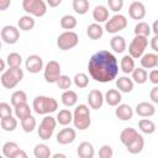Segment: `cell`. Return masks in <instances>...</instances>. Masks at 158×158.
<instances>
[{
    "label": "cell",
    "mask_w": 158,
    "mask_h": 158,
    "mask_svg": "<svg viewBox=\"0 0 158 158\" xmlns=\"http://www.w3.org/2000/svg\"><path fill=\"white\" fill-rule=\"evenodd\" d=\"M88 69L94 80L107 83L114 80L118 73L117 59L109 51H99L90 57Z\"/></svg>",
    "instance_id": "obj_1"
},
{
    "label": "cell",
    "mask_w": 158,
    "mask_h": 158,
    "mask_svg": "<svg viewBox=\"0 0 158 158\" xmlns=\"http://www.w3.org/2000/svg\"><path fill=\"white\" fill-rule=\"evenodd\" d=\"M58 109V102L56 99L49 96H36L33 100V110L38 115H46L49 112H54Z\"/></svg>",
    "instance_id": "obj_2"
},
{
    "label": "cell",
    "mask_w": 158,
    "mask_h": 158,
    "mask_svg": "<svg viewBox=\"0 0 158 158\" xmlns=\"http://www.w3.org/2000/svg\"><path fill=\"white\" fill-rule=\"evenodd\" d=\"M73 122H74L75 128H78V130H86L90 126V123H91L90 111L86 105L80 104L79 106H77V109L74 110V114H73Z\"/></svg>",
    "instance_id": "obj_3"
},
{
    "label": "cell",
    "mask_w": 158,
    "mask_h": 158,
    "mask_svg": "<svg viewBox=\"0 0 158 158\" xmlns=\"http://www.w3.org/2000/svg\"><path fill=\"white\" fill-rule=\"evenodd\" d=\"M23 78V70L21 67H15V68H9L6 72H4L0 77L1 84L6 89H12L15 88Z\"/></svg>",
    "instance_id": "obj_4"
},
{
    "label": "cell",
    "mask_w": 158,
    "mask_h": 158,
    "mask_svg": "<svg viewBox=\"0 0 158 158\" xmlns=\"http://www.w3.org/2000/svg\"><path fill=\"white\" fill-rule=\"evenodd\" d=\"M78 42H79V37L73 31H65L60 33L57 38V46L62 51H68V49L74 48L78 44Z\"/></svg>",
    "instance_id": "obj_5"
},
{
    "label": "cell",
    "mask_w": 158,
    "mask_h": 158,
    "mask_svg": "<svg viewBox=\"0 0 158 158\" xmlns=\"http://www.w3.org/2000/svg\"><path fill=\"white\" fill-rule=\"evenodd\" d=\"M22 7L33 16H43L47 11V5L43 0H23Z\"/></svg>",
    "instance_id": "obj_6"
},
{
    "label": "cell",
    "mask_w": 158,
    "mask_h": 158,
    "mask_svg": "<svg viewBox=\"0 0 158 158\" xmlns=\"http://www.w3.org/2000/svg\"><path fill=\"white\" fill-rule=\"evenodd\" d=\"M56 125H57V121H56L54 117H52V116L43 117V120L40 123V127H38V136H40V138L49 139L52 137L53 132H54Z\"/></svg>",
    "instance_id": "obj_7"
},
{
    "label": "cell",
    "mask_w": 158,
    "mask_h": 158,
    "mask_svg": "<svg viewBox=\"0 0 158 158\" xmlns=\"http://www.w3.org/2000/svg\"><path fill=\"white\" fill-rule=\"evenodd\" d=\"M147 44H148L147 37H144V36H135V38L132 40V42L128 46L130 56L132 58H139L143 54Z\"/></svg>",
    "instance_id": "obj_8"
},
{
    "label": "cell",
    "mask_w": 158,
    "mask_h": 158,
    "mask_svg": "<svg viewBox=\"0 0 158 158\" xmlns=\"http://www.w3.org/2000/svg\"><path fill=\"white\" fill-rule=\"evenodd\" d=\"M127 26V20L123 15L118 14V15H115L112 16L109 21H106L105 23V30L109 32V33H116L121 30H123L125 27Z\"/></svg>",
    "instance_id": "obj_9"
},
{
    "label": "cell",
    "mask_w": 158,
    "mask_h": 158,
    "mask_svg": "<svg viewBox=\"0 0 158 158\" xmlns=\"http://www.w3.org/2000/svg\"><path fill=\"white\" fill-rule=\"evenodd\" d=\"M60 65L57 60H49L44 69V79L47 83H57L60 78Z\"/></svg>",
    "instance_id": "obj_10"
},
{
    "label": "cell",
    "mask_w": 158,
    "mask_h": 158,
    "mask_svg": "<svg viewBox=\"0 0 158 158\" xmlns=\"http://www.w3.org/2000/svg\"><path fill=\"white\" fill-rule=\"evenodd\" d=\"M0 35H1L2 41H4L5 43H7V44H14V43H16V42L19 41V38H20V32H19V30H17L15 26H11V25L4 26V27L1 28Z\"/></svg>",
    "instance_id": "obj_11"
},
{
    "label": "cell",
    "mask_w": 158,
    "mask_h": 158,
    "mask_svg": "<svg viewBox=\"0 0 158 158\" xmlns=\"http://www.w3.org/2000/svg\"><path fill=\"white\" fill-rule=\"evenodd\" d=\"M128 15L133 20H142L146 15V7L141 1H132L128 6Z\"/></svg>",
    "instance_id": "obj_12"
},
{
    "label": "cell",
    "mask_w": 158,
    "mask_h": 158,
    "mask_svg": "<svg viewBox=\"0 0 158 158\" xmlns=\"http://www.w3.org/2000/svg\"><path fill=\"white\" fill-rule=\"evenodd\" d=\"M104 95L100 90L98 89H93L89 91L88 94V102H89V106L94 110H98L102 106V102H104Z\"/></svg>",
    "instance_id": "obj_13"
},
{
    "label": "cell",
    "mask_w": 158,
    "mask_h": 158,
    "mask_svg": "<svg viewBox=\"0 0 158 158\" xmlns=\"http://www.w3.org/2000/svg\"><path fill=\"white\" fill-rule=\"evenodd\" d=\"M77 137V132L74 128L70 127H65L63 130H60L57 135V142L59 144H69L72 143Z\"/></svg>",
    "instance_id": "obj_14"
},
{
    "label": "cell",
    "mask_w": 158,
    "mask_h": 158,
    "mask_svg": "<svg viewBox=\"0 0 158 158\" xmlns=\"http://www.w3.org/2000/svg\"><path fill=\"white\" fill-rule=\"evenodd\" d=\"M43 67V59L37 56V54H32L28 56V58L26 59V69L30 73H38Z\"/></svg>",
    "instance_id": "obj_15"
},
{
    "label": "cell",
    "mask_w": 158,
    "mask_h": 158,
    "mask_svg": "<svg viewBox=\"0 0 158 158\" xmlns=\"http://www.w3.org/2000/svg\"><path fill=\"white\" fill-rule=\"evenodd\" d=\"M115 115H116L117 118H120V120H122V121H128V120H131L132 116H133V110H132V107H131L130 105H127V104H121V105H118V106L116 107Z\"/></svg>",
    "instance_id": "obj_16"
},
{
    "label": "cell",
    "mask_w": 158,
    "mask_h": 158,
    "mask_svg": "<svg viewBox=\"0 0 158 158\" xmlns=\"http://www.w3.org/2000/svg\"><path fill=\"white\" fill-rule=\"evenodd\" d=\"M156 112V109L152 104L147 102V101H142L139 104H137L136 106V114L141 117H149L153 116Z\"/></svg>",
    "instance_id": "obj_17"
},
{
    "label": "cell",
    "mask_w": 158,
    "mask_h": 158,
    "mask_svg": "<svg viewBox=\"0 0 158 158\" xmlns=\"http://www.w3.org/2000/svg\"><path fill=\"white\" fill-rule=\"evenodd\" d=\"M77 153H78L79 158H93L95 154V151L90 142H81L78 146Z\"/></svg>",
    "instance_id": "obj_18"
},
{
    "label": "cell",
    "mask_w": 158,
    "mask_h": 158,
    "mask_svg": "<svg viewBox=\"0 0 158 158\" xmlns=\"http://www.w3.org/2000/svg\"><path fill=\"white\" fill-rule=\"evenodd\" d=\"M105 100L107 102V105L110 106H117L121 100H122V96H121V93L116 89H110L106 91L105 94Z\"/></svg>",
    "instance_id": "obj_19"
},
{
    "label": "cell",
    "mask_w": 158,
    "mask_h": 158,
    "mask_svg": "<svg viewBox=\"0 0 158 158\" xmlns=\"http://www.w3.org/2000/svg\"><path fill=\"white\" fill-rule=\"evenodd\" d=\"M138 135H139V133H138L135 128H132V127H126V128L122 130V132L120 133V141H121L125 146H127V144H130Z\"/></svg>",
    "instance_id": "obj_20"
},
{
    "label": "cell",
    "mask_w": 158,
    "mask_h": 158,
    "mask_svg": "<svg viewBox=\"0 0 158 158\" xmlns=\"http://www.w3.org/2000/svg\"><path fill=\"white\" fill-rule=\"evenodd\" d=\"M143 147H144V139H143V137H142L141 135H138L130 144L126 146L127 151H128L130 153H132V154H137V153L142 152Z\"/></svg>",
    "instance_id": "obj_21"
},
{
    "label": "cell",
    "mask_w": 158,
    "mask_h": 158,
    "mask_svg": "<svg viewBox=\"0 0 158 158\" xmlns=\"http://www.w3.org/2000/svg\"><path fill=\"white\" fill-rule=\"evenodd\" d=\"M141 64H142V68H146V69L158 67V54H156V53L144 54L141 59Z\"/></svg>",
    "instance_id": "obj_22"
},
{
    "label": "cell",
    "mask_w": 158,
    "mask_h": 158,
    "mask_svg": "<svg viewBox=\"0 0 158 158\" xmlns=\"http://www.w3.org/2000/svg\"><path fill=\"white\" fill-rule=\"evenodd\" d=\"M93 17L98 22H105L109 19V10L104 5H98L93 10Z\"/></svg>",
    "instance_id": "obj_23"
},
{
    "label": "cell",
    "mask_w": 158,
    "mask_h": 158,
    "mask_svg": "<svg viewBox=\"0 0 158 158\" xmlns=\"http://www.w3.org/2000/svg\"><path fill=\"white\" fill-rule=\"evenodd\" d=\"M104 28L99 23H90L86 28V35L90 40H99L102 37Z\"/></svg>",
    "instance_id": "obj_24"
},
{
    "label": "cell",
    "mask_w": 158,
    "mask_h": 158,
    "mask_svg": "<svg viewBox=\"0 0 158 158\" xmlns=\"http://www.w3.org/2000/svg\"><path fill=\"white\" fill-rule=\"evenodd\" d=\"M116 88L123 93H131L133 89V81L127 77H120L116 80Z\"/></svg>",
    "instance_id": "obj_25"
},
{
    "label": "cell",
    "mask_w": 158,
    "mask_h": 158,
    "mask_svg": "<svg viewBox=\"0 0 158 158\" xmlns=\"http://www.w3.org/2000/svg\"><path fill=\"white\" fill-rule=\"evenodd\" d=\"M110 46L116 53H122L126 49V41L122 36H114L110 40Z\"/></svg>",
    "instance_id": "obj_26"
},
{
    "label": "cell",
    "mask_w": 158,
    "mask_h": 158,
    "mask_svg": "<svg viewBox=\"0 0 158 158\" xmlns=\"http://www.w3.org/2000/svg\"><path fill=\"white\" fill-rule=\"evenodd\" d=\"M120 67H121V70H122L125 74L132 73V72L135 70V60H133V58H132L130 54L123 56L122 59H121Z\"/></svg>",
    "instance_id": "obj_27"
},
{
    "label": "cell",
    "mask_w": 158,
    "mask_h": 158,
    "mask_svg": "<svg viewBox=\"0 0 158 158\" xmlns=\"http://www.w3.org/2000/svg\"><path fill=\"white\" fill-rule=\"evenodd\" d=\"M60 99H62V102L65 106H74L78 101V95L74 90H67L62 94Z\"/></svg>",
    "instance_id": "obj_28"
},
{
    "label": "cell",
    "mask_w": 158,
    "mask_h": 158,
    "mask_svg": "<svg viewBox=\"0 0 158 158\" xmlns=\"http://www.w3.org/2000/svg\"><path fill=\"white\" fill-rule=\"evenodd\" d=\"M0 125H1V128L4 131L11 132L17 127V120L15 117H12V115H10V116H6V117H2L0 120Z\"/></svg>",
    "instance_id": "obj_29"
},
{
    "label": "cell",
    "mask_w": 158,
    "mask_h": 158,
    "mask_svg": "<svg viewBox=\"0 0 158 158\" xmlns=\"http://www.w3.org/2000/svg\"><path fill=\"white\" fill-rule=\"evenodd\" d=\"M19 151H20V147L15 142H6L2 146V154L7 158H12Z\"/></svg>",
    "instance_id": "obj_30"
},
{
    "label": "cell",
    "mask_w": 158,
    "mask_h": 158,
    "mask_svg": "<svg viewBox=\"0 0 158 158\" xmlns=\"http://www.w3.org/2000/svg\"><path fill=\"white\" fill-rule=\"evenodd\" d=\"M33 154L36 158H51V148L47 144L40 143L35 147Z\"/></svg>",
    "instance_id": "obj_31"
},
{
    "label": "cell",
    "mask_w": 158,
    "mask_h": 158,
    "mask_svg": "<svg viewBox=\"0 0 158 158\" xmlns=\"http://www.w3.org/2000/svg\"><path fill=\"white\" fill-rule=\"evenodd\" d=\"M19 27L22 30V31H30L35 27V20L33 17H31L30 15H25V16H21L20 20H19Z\"/></svg>",
    "instance_id": "obj_32"
},
{
    "label": "cell",
    "mask_w": 158,
    "mask_h": 158,
    "mask_svg": "<svg viewBox=\"0 0 158 158\" xmlns=\"http://www.w3.org/2000/svg\"><path fill=\"white\" fill-rule=\"evenodd\" d=\"M15 114H16V117L20 118V120H25L26 117L31 116V109L28 106L27 102H23V104H20L15 107Z\"/></svg>",
    "instance_id": "obj_33"
},
{
    "label": "cell",
    "mask_w": 158,
    "mask_h": 158,
    "mask_svg": "<svg viewBox=\"0 0 158 158\" xmlns=\"http://www.w3.org/2000/svg\"><path fill=\"white\" fill-rule=\"evenodd\" d=\"M57 121L59 122V125L67 126L73 121V115H72V112L69 110L63 109L57 114Z\"/></svg>",
    "instance_id": "obj_34"
},
{
    "label": "cell",
    "mask_w": 158,
    "mask_h": 158,
    "mask_svg": "<svg viewBox=\"0 0 158 158\" xmlns=\"http://www.w3.org/2000/svg\"><path fill=\"white\" fill-rule=\"evenodd\" d=\"M138 127L141 128L142 132L147 133V135H151L156 131V125L153 121L148 120V118H141L138 121Z\"/></svg>",
    "instance_id": "obj_35"
},
{
    "label": "cell",
    "mask_w": 158,
    "mask_h": 158,
    "mask_svg": "<svg viewBox=\"0 0 158 158\" xmlns=\"http://www.w3.org/2000/svg\"><path fill=\"white\" fill-rule=\"evenodd\" d=\"M148 74L146 72V69L143 68H135V70L132 72V79L137 83V84H143L147 81Z\"/></svg>",
    "instance_id": "obj_36"
},
{
    "label": "cell",
    "mask_w": 158,
    "mask_h": 158,
    "mask_svg": "<svg viewBox=\"0 0 158 158\" xmlns=\"http://www.w3.org/2000/svg\"><path fill=\"white\" fill-rule=\"evenodd\" d=\"M27 101V95L23 90H16L12 95H11V105L14 107H16L20 104H23Z\"/></svg>",
    "instance_id": "obj_37"
},
{
    "label": "cell",
    "mask_w": 158,
    "mask_h": 158,
    "mask_svg": "<svg viewBox=\"0 0 158 158\" xmlns=\"http://www.w3.org/2000/svg\"><path fill=\"white\" fill-rule=\"evenodd\" d=\"M77 26V19L72 15H64L60 19V27L64 30H73Z\"/></svg>",
    "instance_id": "obj_38"
},
{
    "label": "cell",
    "mask_w": 158,
    "mask_h": 158,
    "mask_svg": "<svg viewBox=\"0 0 158 158\" xmlns=\"http://www.w3.org/2000/svg\"><path fill=\"white\" fill-rule=\"evenodd\" d=\"M73 9L77 14L84 15L89 10V1L88 0H74L73 1Z\"/></svg>",
    "instance_id": "obj_39"
},
{
    "label": "cell",
    "mask_w": 158,
    "mask_h": 158,
    "mask_svg": "<svg viewBox=\"0 0 158 158\" xmlns=\"http://www.w3.org/2000/svg\"><path fill=\"white\" fill-rule=\"evenodd\" d=\"M151 31H152V30H151L149 25H148L147 22H143V21L138 22V23L135 26V35H136V36H144V37H147V36H149Z\"/></svg>",
    "instance_id": "obj_40"
},
{
    "label": "cell",
    "mask_w": 158,
    "mask_h": 158,
    "mask_svg": "<svg viewBox=\"0 0 158 158\" xmlns=\"http://www.w3.org/2000/svg\"><path fill=\"white\" fill-rule=\"evenodd\" d=\"M6 60H7L9 68H15V67H20L21 65L22 58H21V54H19L17 52H12V53L7 54Z\"/></svg>",
    "instance_id": "obj_41"
},
{
    "label": "cell",
    "mask_w": 158,
    "mask_h": 158,
    "mask_svg": "<svg viewBox=\"0 0 158 158\" xmlns=\"http://www.w3.org/2000/svg\"><path fill=\"white\" fill-rule=\"evenodd\" d=\"M74 84H75L78 88H80V89L86 88L88 84H89V78H88V75H86L85 73H78V74H75V77H74Z\"/></svg>",
    "instance_id": "obj_42"
},
{
    "label": "cell",
    "mask_w": 158,
    "mask_h": 158,
    "mask_svg": "<svg viewBox=\"0 0 158 158\" xmlns=\"http://www.w3.org/2000/svg\"><path fill=\"white\" fill-rule=\"evenodd\" d=\"M21 126L25 132H32L36 127V118L31 115V116L26 117L25 120H21Z\"/></svg>",
    "instance_id": "obj_43"
},
{
    "label": "cell",
    "mask_w": 158,
    "mask_h": 158,
    "mask_svg": "<svg viewBox=\"0 0 158 158\" xmlns=\"http://www.w3.org/2000/svg\"><path fill=\"white\" fill-rule=\"evenodd\" d=\"M58 85L59 89H63V90H68L72 85V79L68 77V75H60V78L58 79V81L56 83Z\"/></svg>",
    "instance_id": "obj_44"
},
{
    "label": "cell",
    "mask_w": 158,
    "mask_h": 158,
    "mask_svg": "<svg viewBox=\"0 0 158 158\" xmlns=\"http://www.w3.org/2000/svg\"><path fill=\"white\" fill-rule=\"evenodd\" d=\"M112 154H114V151L109 144H104L99 149V158H112Z\"/></svg>",
    "instance_id": "obj_45"
},
{
    "label": "cell",
    "mask_w": 158,
    "mask_h": 158,
    "mask_svg": "<svg viewBox=\"0 0 158 158\" xmlns=\"http://www.w3.org/2000/svg\"><path fill=\"white\" fill-rule=\"evenodd\" d=\"M12 112V109L10 107V105L7 102H0V117H6L10 116Z\"/></svg>",
    "instance_id": "obj_46"
},
{
    "label": "cell",
    "mask_w": 158,
    "mask_h": 158,
    "mask_svg": "<svg viewBox=\"0 0 158 158\" xmlns=\"http://www.w3.org/2000/svg\"><path fill=\"white\" fill-rule=\"evenodd\" d=\"M107 4H109V7L112 11H118L123 6V1L122 0H107Z\"/></svg>",
    "instance_id": "obj_47"
},
{
    "label": "cell",
    "mask_w": 158,
    "mask_h": 158,
    "mask_svg": "<svg viewBox=\"0 0 158 158\" xmlns=\"http://www.w3.org/2000/svg\"><path fill=\"white\" fill-rule=\"evenodd\" d=\"M148 78H149V80H151V83L158 85V69H153V70H151Z\"/></svg>",
    "instance_id": "obj_48"
},
{
    "label": "cell",
    "mask_w": 158,
    "mask_h": 158,
    "mask_svg": "<svg viewBox=\"0 0 158 158\" xmlns=\"http://www.w3.org/2000/svg\"><path fill=\"white\" fill-rule=\"evenodd\" d=\"M149 98H151V100H152L153 102L158 104V85L154 86V88H152V90H151V93H149Z\"/></svg>",
    "instance_id": "obj_49"
},
{
    "label": "cell",
    "mask_w": 158,
    "mask_h": 158,
    "mask_svg": "<svg viewBox=\"0 0 158 158\" xmlns=\"http://www.w3.org/2000/svg\"><path fill=\"white\" fill-rule=\"evenodd\" d=\"M151 47L154 52H158V36H154L151 40Z\"/></svg>",
    "instance_id": "obj_50"
},
{
    "label": "cell",
    "mask_w": 158,
    "mask_h": 158,
    "mask_svg": "<svg viewBox=\"0 0 158 158\" xmlns=\"http://www.w3.org/2000/svg\"><path fill=\"white\" fill-rule=\"evenodd\" d=\"M12 158H28V156H27V153H26L23 149H20Z\"/></svg>",
    "instance_id": "obj_51"
},
{
    "label": "cell",
    "mask_w": 158,
    "mask_h": 158,
    "mask_svg": "<svg viewBox=\"0 0 158 158\" xmlns=\"http://www.w3.org/2000/svg\"><path fill=\"white\" fill-rule=\"evenodd\" d=\"M10 4V0H0V10H5L6 6H9Z\"/></svg>",
    "instance_id": "obj_52"
},
{
    "label": "cell",
    "mask_w": 158,
    "mask_h": 158,
    "mask_svg": "<svg viewBox=\"0 0 158 158\" xmlns=\"http://www.w3.org/2000/svg\"><path fill=\"white\" fill-rule=\"evenodd\" d=\"M60 2H62V0H48V5L49 6H58V5H60Z\"/></svg>",
    "instance_id": "obj_53"
},
{
    "label": "cell",
    "mask_w": 158,
    "mask_h": 158,
    "mask_svg": "<svg viewBox=\"0 0 158 158\" xmlns=\"http://www.w3.org/2000/svg\"><path fill=\"white\" fill-rule=\"evenodd\" d=\"M152 31L154 32V36H158V20H156L153 22V26H152Z\"/></svg>",
    "instance_id": "obj_54"
},
{
    "label": "cell",
    "mask_w": 158,
    "mask_h": 158,
    "mask_svg": "<svg viewBox=\"0 0 158 158\" xmlns=\"http://www.w3.org/2000/svg\"><path fill=\"white\" fill-rule=\"evenodd\" d=\"M52 158H67V156H65V154H63V153H56Z\"/></svg>",
    "instance_id": "obj_55"
},
{
    "label": "cell",
    "mask_w": 158,
    "mask_h": 158,
    "mask_svg": "<svg viewBox=\"0 0 158 158\" xmlns=\"http://www.w3.org/2000/svg\"><path fill=\"white\" fill-rule=\"evenodd\" d=\"M5 69V62L2 58H0V70H4Z\"/></svg>",
    "instance_id": "obj_56"
},
{
    "label": "cell",
    "mask_w": 158,
    "mask_h": 158,
    "mask_svg": "<svg viewBox=\"0 0 158 158\" xmlns=\"http://www.w3.org/2000/svg\"><path fill=\"white\" fill-rule=\"evenodd\" d=\"M0 158H4V157H0Z\"/></svg>",
    "instance_id": "obj_57"
}]
</instances>
